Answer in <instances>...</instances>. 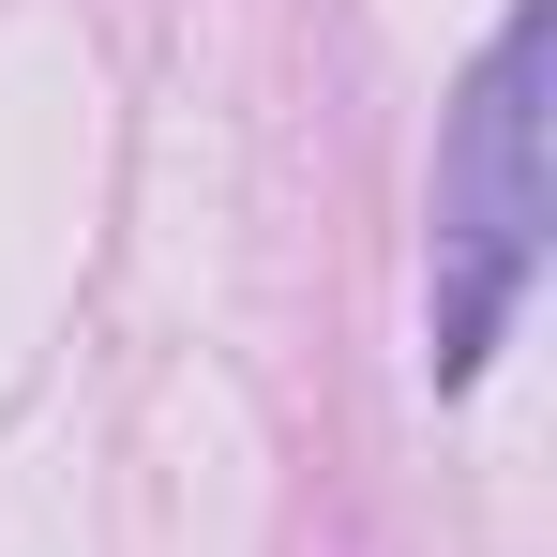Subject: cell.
Wrapping results in <instances>:
<instances>
[{
  "label": "cell",
  "instance_id": "cell-1",
  "mask_svg": "<svg viewBox=\"0 0 557 557\" xmlns=\"http://www.w3.org/2000/svg\"><path fill=\"white\" fill-rule=\"evenodd\" d=\"M543 61H557V0H512L497 46L467 61L453 121H437V272H422V332H437V392L497 362L512 301L543 272V226H557V182H543Z\"/></svg>",
  "mask_w": 557,
  "mask_h": 557
}]
</instances>
